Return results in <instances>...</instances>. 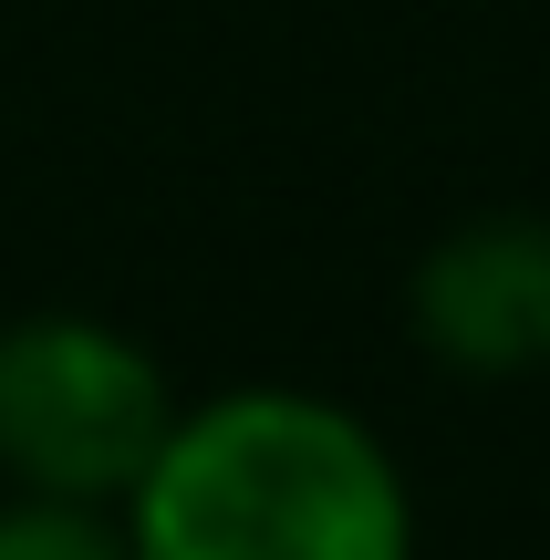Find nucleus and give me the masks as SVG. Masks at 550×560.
Instances as JSON below:
<instances>
[{"instance_id": "nucleus-1", "label": "nucleus", "mask_w": 550, "mask_h": 560, "mask_svg": "<svg viewBox=\"0 0 550 560\" xmlns=\"http://www.w3.org/2000/svg\"><path fill=\"white\" fill-rule=\"evenodd\" d=\"M136 560H416V499L364 416L291 384L177 405L125 488Z\"/></svg>"}, {"instance_id": "nucleus-2", "label": "nucleus", "mask_w": 550, "mask_h": 560, "mask_svg": "<svg viewBox=\"0 0 550 560\" xmlns=\"http://www.w3.org/2000/svg\"><path fill=\"white\" fill-rule=\"evenodd\" d=\"M166 425H177V395L136 332L83 312H32L0 332V478L21 499L125 509Z\"/></svg>"}, {"instance_id": "nucleus-3", "label": "nucleus", "mask_w": 550, "mask_h": 560, "mask_svg": "<svg viewBox=\"0 0 550 560\" xmlns=\"http://www.w3.org/2000/svg\"><path fill=\"white\" fill-rule=\"evenodd\" d=\"M416 342L457 374L550 363V219H468L416 260Z\"/></svg>"}, {"instance_id": "nucleus-4", "label": "nucleus", "mask_w": 550, "mask_h": 560, "mask_svg": "<svg viewBox=\"0 0 550 560\" xmlns=\"http://www.w3.org/2000/svg\"><path fill=\"white\" fill-rule=\"evenodd\" d=\"M0 560H136L125 529L104 509H73V499H11L0 509Z\"/></svg>"}]
</instances>
